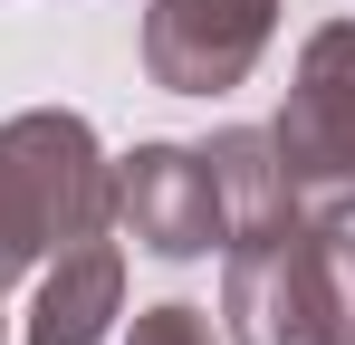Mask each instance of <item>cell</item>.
I'll return each mask as SVG.
<instances>
[{
	"instance_id": "1",
	"label": "cell",
	"mask_w": 355,
	"mask_h": 345,
	"mask_svg": "<svg viewBox=\"0 0 355 345\" xmlns=\"http://www.w3.org/2000/svg\"><path fill=\"white\" fill-rule=\"evenodd\" d=\"M116 230V163L96 125L67 106H29L0 125V288L49 269L58 249Z\"/></svg>"
},
{
	"instance_id": "2",
	"label": "cell",
	"mask_w": 355,
	"mask_h": 345,
	"mask_svg": "<svg viewBox=\"0 0 355 345\" xmlns=\"http://www.w3.org/2000/svg\"><path fill=\"white\" fill-rule=\"evenodd\" d=\"M221 259L231 345H355V221H288Z\"/></svg>"
},
{
	"instance_id": "3",
	"label": "cell",
	"mask_w": 355,
	"mask_h": 345,
	"mask_svg": "<svg viewBox=\"0 0 355 345\" xmlns=\"http://www.w3.org/2000/svg\"><path fill=\"white\" fill-rule=\"evenodd\" d=\"M269 144H279L297 221H355V19L307 29Z\"/></svg>"
},
{
	"instance_id": "4",
	"label": "cell",
	"mask_w": 355,
	"mask_h": 345,
	"mask_svg": "<svg viewBox=\"0 0 355 345\" xmlns=\"http://www.w3.org/2000/svg\"><path fill=\"white\" fill-rule=\"evenodd\" d=\"M279 29V0H154L144 10V67L173 96H221L240 87Z\"/></svg>"
},
{
	"instance_id": "5",
	"label": "cell",
	"mask_w": 355,
	"mask_h": 345,
	"mask_svg": "<svg viewBox=\"0 0 355 345\" xmlns=\"http://www.w3.org/2000/svg\"><path fill=\"white\" fill-rule=\"evenodd\" d=\"M116 221H125V240L154 249V259H211V249L231 240L202 144H135L116 163Z\"/></svg>"
},
{
	"instance_id": "6",
	"label": "cell",
	"mask_w": 355,
	"mask_h": 345,
	"mask_svg": "<svg viewBox=\"0 0 355 345\" xmlns=\"http://www.w3.org/2000/svg\"><path fill=\"white\" fill-rule=\"evenodd\" d=\"M116 317H125V249L96 230V240H77V249H58L39 269V297H29L19 345H106Z\"/></svg>"
},
{
	"instance_id": "7",
	"label": "cell",
	"mask_w": 355,
	"mask_h": 345,
	"mask_svg": "<svg viewBox=\"0 0 355 345\" xmlns=\"http://www.w3.org/2000/svg\"><path fill=\"white\" fill-rule=\"evenodd\" d=\"M202 163H211V192H221V230H231V240H269V230L297 221L269 125H221V134L202 144ZM231 240H221V249H231Z\"/></svg>"
},
{
	"instance_id": "8",
	"label": "cell",
	"mask_w": 355,
	"mask_h": 345,
	"mask_svg": "<svg viewBox=\"0 0 355 345\" xmlns=\"http://www.w3.org/2000/svg\"><path fill=\"white\" fill-rule=\"evenodd\" d=\"M125 345H221V336H211V317H202L192 297H164V307L135 317V336H125Z\"/></svg>"
}]
</instances>
